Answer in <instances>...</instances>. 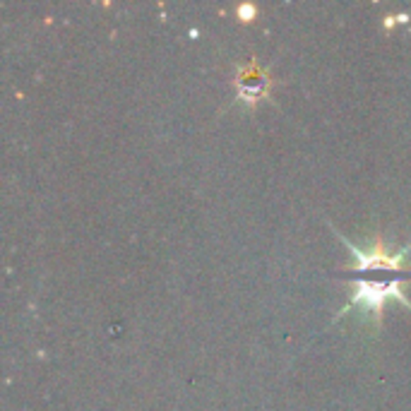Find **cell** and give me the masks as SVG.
<instances>
[{
	"instance_id": "2",
	"label": "cell",
	"mask_w": 411,
	"mask_h": 411,
	"mask_svg": "<svg viewBox=\"0 0 411 411\" xmlns=\"http://www.w3.org/2000/svg\"><path fill=\"white\" fill-rule=\"evenodd\" d=\"M234 87H236V102L246 104L248 109H255L263 99L270 97L272 77L258 60L251 58L236 67Z\"/></svg>"
},
{
	"instance_id": "1",
	"label": "cell",
	"mask_w": 411,
	"mask_h": 411,
	"mask_svg": "<svg viewBox=\"0 0 411 411\" xmlns=\"http://www.w3.org/2000/svg\"><path fill=\"white\" fill-rule=\"evenodd\" d=\"M334 234L356 260V267L351 272H346V282L354 284V291L349 303L339 310V317L358 313L363 320L373 322V332H380L383 310L388 301L395 298L404 308L411 310V301L404 294L407 282L411 279V243H407L404 248H390L388 241L378 234L371 246L361 248L344 239L337 229H334Z\"/></svg>"
},
{
	"instance_id": "3",
	"label": "cell",
	"mask_w": 411,
	"mask_h": 411,
	"mask_svg": "<svg viewBox=\"0 0 411 411\" xmlns=\"http://www.w3.org/2000/svg\"><path fill=\"white\" fill-rule=\"evenodd\" d=\"M236 12H239V20H241V22H253L255 15H258V8H255V5H251V3H243V5H239V8H236Z\"/></svg>"
},
{
	"instance_id": "4",
	"label": "cell",
	"mask_w": 411,
	"mask_h": 411,
	"mask_svg": "<svg viewBox=\"0 0 411 411\" xmlns=\"http://www.w3.org/2000/svg\"><path fill=\"white\" fill-rule=\"evenodd\" d=\"M409 20V17L407 15H392V17H385V29H390L392 27V24H395V22H407Z\"/></svg>"
}]
</instances>
